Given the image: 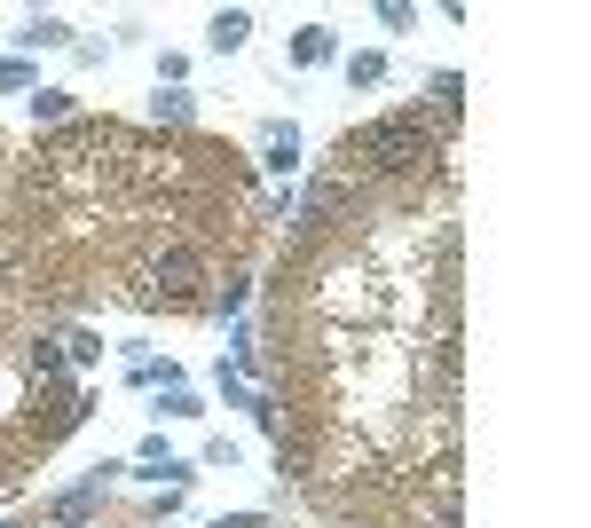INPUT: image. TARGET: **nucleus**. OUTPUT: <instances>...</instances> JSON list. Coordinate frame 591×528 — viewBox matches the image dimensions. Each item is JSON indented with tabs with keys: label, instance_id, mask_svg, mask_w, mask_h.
I'll return each instance as SVG.
<instances>
[{
	"label": "nucleus",
	"instance_id": "1",
	"mask_svg": "<svg viewBox=\"0 0 591 528\" xmlns=\"http://www.w3.org/2000/svg\"><path fill=\"white\" fill-rule=\"evenodd\" d=\"M458 158L394 190H308L269 269V356L292 426L277 474L331 528H465Z\"/></svg>",
	"mask_w": 591,
	"mask_h": 528
},
{
	"label": "nucleus",
	"instance_id": "2",
	"mask_svg": "<svg viewBox=\"0 0 591 528\" xmlns=\"http://www.w3.org/2000/svg\"><path fill=\"white\" fill-rule=\"evenodd\" d=\"M269 198L244 150L213 135H142L127 119H63L9 182L0 300L32 323L119 300L134 316H237Z\"/></svg>",
	"mask_w": 591,
	"mask_h": 528
},
{
	"label": "nucleus",
	"instance_id": "3",
	"mask_svg": "<svg viewBox=\"0 0 591 528\" xmlns=\"http://www.w3.org/2000/svg\"><path fill=\"white\" fill-rule=\"evenodd\" d=\"M79 418H88V387L71 356L48 339V323L0 300V497H17L40 458L63 450V434H79Z\"/></svg>",
	"mask_w": 591,
	"mask_h": 528
},
{
	"label": "nucleus",
	"instance_id": "4",
	"mask_svg": "<svg viewBox=\"0 0 591 528\" xmlns=\"http://www.w3.org/2000/svg\"><path fill=\"white\" fill-rule=\"evenodd\" d=\"M244 32H252V17H244V9H221V17L206 24V40H213L221 56H237V48H244Z\"/></svg>",
	"mask_w": 591,
	"mask_h": 528
},
{
	"label": "nucleus",
	"instance_id": "5",
	"mask_svg": "<svg viewBox=\"0 0 591 528\" xmlns=\"http://www.w3.org/2000/svg\"><path fill=\"white\" fill-rule=\"evenodd\" d=\"M323 56H331V32H323V24H308V32L292 40V63H323Z\"/></svg>",
	"mask_w": 591,
	"mask_h": 528
},
{
	"label": "nucleus",
	"instance_id": "6",
	"mask_svg": "<svg viewBox=\"0 0 591 528\" xmlns=\"http://www.w3.org/2000/svg\"><path fill=\"white\" fill-rule=\"evenodd\" d=\"M24 40H40V48H63V40H71V24H63V17H32V24H24Z\"/></svg>",
	"mask_w": 591,
	"mask_h": 528
},
{
	"label": "nucleus",
	"instance_id": "7",
	"mask_svg": "<svg viewBox=\"0 0 591 528\" xmlns=\"http://www.w3.org/2000/svg\"><path fill=\"white\" fill-rule=\"evenodd\" d=\"M348 71H355V87H379V79H387V56H355Z\"/></svg>",
	"mask_w": 591,
	"mask_h": 528
},
{
	"label": "nucleus",
	"instance_id": "8",
	"mask_svg": "<svg viewBox=\"0 0 591 528\" xmlns=\"http://www.w3.org/2000/svg\"><path fill=\"white\" fill-rule=\"evenodd\" d=\"M158 127H190V103L182 96H158Z\"/></svg>",
	"mask_w": 591,
	"mask_h": 528
},
{
	"label": "nucleus",
	"instance_id": "9",
	"mask_svg": "<svg viewBox=\"0 0 591 528\" xmlns=\"http://www.w3.org/2000/svg\"><path fill=\"white\" fill-rule=\"evenodd\" d=\"M206 528H269L261 512H221V520H206Z\"/></svg>",
	"mask_w": 591,
	"mask_h": 528
}]
</instances>
